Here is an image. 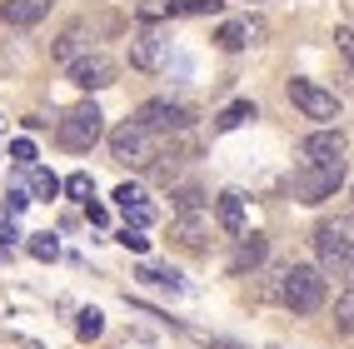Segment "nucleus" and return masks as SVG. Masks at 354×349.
Wrapping results in <instances>:
<instances>
[{"mask_svg":"<svg viewBox=\"0 0 354 349\" xmlns=\"http://www.w3.org/2000/svg\"><path fill=\"white\" fill-rule=\"evenodd\" d=\"M105 135V115H100V105H75V110H65V120L55 125V140L70 150V155H85L95 140Z\"/></svg>","mask_w":354,"mask_h":349,"instance_id":"1","label":"nucleus"},{"mask_svg":"<svg viewBox=\"0 0 354 349\" xmlns=\"http://www.w3.org/2000/svg\"><path fill=\"white\" fill-rule=\"evenodd\" d=\"M324 274L315 270V265H290L285 270V285H279V299L295 310V314H315L319 305H324Z\"/></svg>","mask_w":354,"mask_h":349,"instance_id":"2","label":"nucleus"},{"mask_svg":"<svg viewBox=\"0 0 354 349\" xmlns=\"http://www.w3.org/2000/svg\"><path fill=\"white\" fill-rule=\"evenodd\" d=\"M315 254H319V265L335 274V270H349L354 265V229L344 220H329L315 229Z\"/></svg>","mask_w":354,"mask_h":349,"instance_id":"3","label":"nucleus"},{"mask_svg":"<svg viewBox=\"0 0 354 349\" xmlns=\"http://www.w3.org/2000/svg\"><path fill=\"white\" fill-rule=\"evenodd\" d=\"M339 185H344V160H335V165H304L295 175V195H299V205H324Z\"/></svg>","mask_w":354,"mask_h":349,"instance_id":"4","label":"nucleus"},{"mask_svg":"<svg viewBox=\"0 0 354 349\" xmlns=\"http://www.w3.org/2000/svg\"><path fill=\"white\" fill-rule=\"evenodd\" d=\"M135 125H145L150 135H185L190 130V110L175 100H145L135 110Z\"/></svg>","mask_w":354,"mask_h":349,"instance_id":"5","label":"nucleus"},{"mask_svg":"<svg viewBox=\"0 0 354 349\" xmlns=\"http://www.w3.org/2000/svg\"><path fill=\"white\" fill-rule=\"evenodd\" d=\"M110 155L120 160V165H150V130L145 125H135V120H125L120 130H110Z\"/></svg>","mask_w":354,"mask_h":349,"instance_id":"6","label":"nucleus"},{"mask_svg":"<svg viewBox=\"0 0 354 349\" xmlns=\"http://www.w3.org/2000/svg\"><path fill=\"white\" fill-rule=\"evenodd\" d=\"M290 100L310 115V120H339V95H329V90H319L315 80H290Z\"/></svg>","mask_w":354,"mask_h":349,"instance_id":"7","label":"nucleus"},{"mask_svg":"<svg viewBox=\"0 0 354 349\" xmlns=\"http://www.w3.org/2000/svg\"><path fill=\"white\" fill-rule=\"evenodd\" d=\"M70 80L80 90H105V85H115V60L100 50H85V55L70 60Z\"/></svg>","mask_w":354,"mask_h":349,"instance_id":"8","label":"nucleus"},{"mask_svg":"<svg viewBox=\"0 0 354 349\" xmlns=\"http://www.w3.org/2000/svg\"><path fill=\"white\" fill-rule=\"evenodd\" d=\"M130 65L135 70H145V75H155V70L165 65V35L155 26H140L130 35Z\"/></svg>","mask_w":354,"mask_h":349,"instance_id":"9","label":"nucleus"},{"mask_svg":"<svg viewBox=\"0 0 354 349\" xmlns=\"http://www.w3.org/2000/svg\"><path fill=\"white\" fill-rule=\"evenodd\" d=\"M299 155H304V165H335V160H344V130H315V135H304V145H299Z\"/></svg>","mask_w":354,"mask_h":349,"instance_id":"10","label":"nucleus"},{"mask_svg":"<svg viewBox=\"0 0 354 349\" xmlns=\"http://www.w3.org/2000/svg\"><path fill=\"white\" fill-rule=\"evenodd\" d=\"M115 205H120V215H125V229H145L155 220V205L145 200L140 185H120V190H115Z\"/></svg>","mask_w":354,"mask_h":349,"instance_id":"11","label":"nucleus"},{"mask_svg":"<svg viewBox=\"0 0 354 349\" xmlns=\"http://www.w3.org/2000/svg\"><path fill=\"white\" fill-rule=\"evenodd\" d=\"M259 35H265L259 20H225L220 35H215V45H220V50H245V45H254Z\"/></svg>","mask_w":354,"mask_h":349,"instance_id":"12","label":"nucleus"},{"mask_svg":"<svg viewBox=\"0 0 354 349\" xmlns=\"http://www.w3.org/2000/svg\"><path fill=\"white\" fill-rule=\"evenodd\" d=\"M45 10H50V0H6V6H0L6 26H15V30H30V26H40V20H45Z\"/></svg>","mask_w":354,"mask_h":349,"instance_id":"13","label":"nucleus"},{"mask_svg":"<svg viewBox=\"0 0 354 349\" xmlns=\"http://www.w3.org/2000/svg\"><path fill=\"white\" fill-rule=\"evenodd\" d=\"M240 245H234V260H230V270L234 274H245V270H254V265H265V254H270V240L265 235H234Z\"/></svg>","mask_w":354,"mask_h":349,"instance_id":"14","label":"nucleus"},{"mask_svg":"<svg viewBox=\"0 0 354 349\" xmlns=\"http://www.w3.org/2000/svg\"><path fill=\"white\" fill-rule=\"evenodd\" d=\"M215 215H220V229H225V235H245V200L234 195V190L215 200Z\"/></svg>","mask_w":354,"mask_h":349,"instance_id":"15","label":"nucleus"},{"mask_svg":"<svg viewBox=\"0 0 354 349\" xmlns=\"http://www.w3.org/2000/svg\"><path fill=\"white\" fill-rule=\"evenodd\" d=\"M245 120H254V100H234L215 115V135H230V130H240Z\"/></svg>","mask_w":354,"mask_h":349,"instance_id":"16","label":"nucleus"},{"mask_svg":"<svg viewBox=\"0 0 354 349\" xmlns=\"http://www.w3.org/2000/svg\"><path fill=\"white\" fill-rule=\"evenodd\" d=\"M170 235H175L180 245H190V249H200V245H205V225H200V215H180V220L170 225Z\"/></svg>","mask_w":354,"mask_h":349,"instance_id":"17","label":"nucleus"},{"mask_svg":"<svg viewBox=\"0 0 354 349\" xmlns=\"http://www.w3.org/2000/svg\"><path fill=\"white\" fill-rule=\"evenodd\" d=\"M75 55H85V26H70L60 40H55V60H75Z\"/></svg>","mask_w":354,"mask_h":349,"instance_id":"18","label":"nucleus"},{"mask_svg":"<svg viewBox=\"0 0 354 349\" xmlns=\"http://www.w3.org/2000/svg\"><path fill=\"white\" fill-rule=\"evenodd\" d=\"M140 26H155V20H165V15H180V0H140Z\"/></svg>","mask_w":354,"mask_h":349,"instance_id":"19","label":"nucleus"},{"mask_svg":"<svg viewBox=\"0 0 354 349\" xmlns=\"http://www.w3.org/2000/svg\"><path fill=\"white\" fill-rule=\"evenodd\" d=\"M140 279H145V285L170 290V294H180V290H185V285H180V274H175V270H160V265H140Z\"/></svg>","mask_w":354,"mask_h":349,"instance_id":"20","label":"nucleus"},{"mask_svg":"<svg viewBox=\"0 0 354 349\" xmlns=\"http://www.w3.org/2000/svg\"><path fill=\"white\" fill-rule=\"evenodd\" d=\"M30 195H35V200H55V195H60V180H55L50 170L30 165Z\"/></svg>","mask_w":354,"mask_h":349,"instance_id":"21","label":"nucleus"},{"mask_svg":"<svg viewBox=\"0 0 354 349\" xmlns=\"http://www.w3.org/2000/svg\"><path fill=\"white\" fill-rule=\"evenodd\" d=\"M170 200H175L180 215H200V209H205V190H195V185H180Z\"/></svg>","mask_w":354,"mask_h":349,"instance_id":"22","label":"nucleus"},{"mask_svg":"<svg viewBox=\"0 0 354 349\" xmlns=\"http://www.w3.org/2000/svg\"><path fill=\"white\" fill-rule=\"evenodd\" d=\"M75 334H80V339H100V334H105V314H100V310H80Z\"/></svg>","mask_w":354,"mask_h":349,"instance_id":"23","label":"nucleus"},{"mask_svg":"<svg viewBox=\"0 0 354 349\" xmlns=\"http://www.w3.org/2000/svg\"><path fill=\"white\" fill-rule=\"evenodd\" d=\"M65 195H70V200H90V195H95V180H90L85 170L70 175V180H65Z\"/></svg>","mask_w":354,"mask_h":349,"instance_id":"24","label":"nucleus"},{"mask_svg":"<svg viewBox=\"0 0 354 349\" xmlns=\"http://www.w3.org/2000/svg\"><path fill=\"white\" fill-rule=\"evenodd\" d=\"M30 254H35V260H60L55 235H30Z\"/></svg>","mask_w":354,"mask_h":349,"instance_id":"25","label":"nucleus"},{"mask_svg":"<svg viewBox=\"0 0 354 349\" xmlns=\"http://www.w3.org/2000/svg\"><path fill=\"white\" fill-rule=\"evenodd\" d=\"M225 0H180V15H220Z\"/></svg>","mask_w":354,"mask_h":349,"instance_id":"26","label":"nucleus"},{"mask_svg":"<svg viewBox=\"0 0 354 349\" xmlns=\"http://www.w3.org/2000/svg\"><path fill=\"white\" fill-rule=\"evenodd\" d=\"M335 324H339V334H354V290L339 299V310H335Z\"/></svg>","mask_w":354,"mask_h":349,"instance_id":"27","label":"nucleus"},{"mask_svg":"<svg viewBox=\"0 0 354 349\" xmlns=\"http://www.w3.org/2000/svg\"><path fill=\"white\" fill-rule=\"evenodd\" d=\"M10 160H15V165H35V145H30V140H10Z\"/></svg>","mask_w":354,"mask_h":349,"instance_id":"28","label":"nucleus"},{"mask_svg":"<svg viewBox=\"0 0 354 349\" xmlns=\"http://www.w3.org/2000/svg\"><path fill=\"white\" fill-rule=\"evenodd\" d=\"M120 245H125V249H135V254H145V249H150L145 229H120Z\"/></svg>","mask_w":354,"mask_h":349,"instance_id":"29","label":"nucleus"},{"mask_svg":"<svg viewBox=\"0 0 354 349\" xmlns=\"http://www.w3.org/2000/svg\"><path fill=\"white\" fill-rule=\"evenodd\" d=\"M335 45H339V55L354 65V26H339V30H335Z\"/></svg>","mask_w":354,"mask_h":349,"instance_id":"30","label":"nucleus"},{"mask_svg":"<svg viewBox=\"0 0 354 349\" xmlns=\"http://www.w3.org/2000/svg\"><path fill=\"white\" fill-rule=\"evenodd\" d=\"M26 205H30V195H26V190H6V215H10V220H15Z\"/></svg>","mask_w":354,"mask_h":349,"instance_id":"31","label":"nucleus"},{"mask_svg":"<svg viewBox=\"0 0 354 349\" xmlns=\"http://www.w3.org/2000/svg\"><path fill=\"white\" fill-rule=\"evenodd\" d=\"M85 220H90V225H105L110 215H105V205H90V200H85Z\"/></svg>","mask_w":354,"mask_h":349,"instance_id":"32","label":"nucleus"},{"mask_svg":"<svg viewBox=\"0 0 354 349\" xmlns=\"http://www.w3.org/2000/svg\"><path fill=\"white\" fill-rule=\"evenodd\" d=\"M209 349H245V344H234V339H209Z\"/></svg>","mask_w":354,"mask_h":349,"instance_id":"33","label":"nucleus"}]
</instances>
